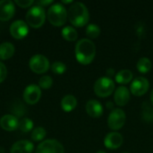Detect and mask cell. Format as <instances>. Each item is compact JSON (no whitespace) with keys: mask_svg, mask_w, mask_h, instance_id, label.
Masks as SVG:
<instances>
[{"mask_svg":"<svg viewBox=\"0 0 153 153\" xmlns=\"http://www.w3.org/2000/svg\"><path fill=\"white\" fill-rule=\"evenodd\" d=\"M61 34H62V37L67 40V41H74L77 39V37H78V33H77V30L72 27V26H66L65 27L62 31H61Z\"/></svg>","mask_w":153,"mask_h":153,"instance_id":"23","label":"cell"},{"mask_svg":"<svg viewBox=\"0 0 153 153\" xmlns=\"http://www.w3.org/2000/svg\"><path fill=\"white\" fill-rule=\"evenodd\" d=\"M150 88L149 81L144 77H137L133 80L130 86V92L137 97L143 96Z\"/></svg>","mask_w":153,"mask_h":153,"instance_id":"9","label":"cell"},{"mask_svg":"<svg viewBox=\"0 0 153 153\" xmlns=\"http://www.w3.org/2000/svg\"><path fill=\"white\" fill-rule=\"evenodd\" d=\"M133 77H134V74L130 70L123 69V70H120L119 72H117V74H116L115 81L117 83L124 85V84L129 83L133 80Z\"/></svg>","mask_w":153,"mask_h":153,"instance_id":"20","label":"cell"},{"mask_svg":"<svg viewBox=\"0 0 153 153\" xmlns=\"http://www.w3.org/2000/svg\"><path fill=\"white\" fill-rule=\"evenodd\" d=\"M52 85H53V80L49 75H44L39 81V86L40 89L48 90L51 88Z\"/></svg>","mask_w":153,"mask_h":153,"instance_id":"27","label":"cell"},{"mask_svg":"<svg viewBox=\"0 0 153 153\" xmlns=\"http://www.w3.org/2000/svg\"><path fill=\"white\" fill-rule=\"evenodd\" d=\"M14 54V46L11 42H3L0 44V60L10 59Z\"/></svg>","mask_w":153,"mask_h":153,"instance_id":"18","label":"cell"},{"mask_svg":"<svg viewBox=\"0 0 153 153\" xmlns=\"http://www.w3.org/2000/svg\"><path fill=\"white\" fill-rule=\"evenodd\" d=\"M53 3V1L52 0H48V1H39V2H37V4H38V5H39V6H46V5H48V4H52Z\"/></svg>","mask_w":153,"mask_h":153,"instance_id":"31","label":"cell"},{"mask_svg":"<svg viewBox=\"0 0 153 153\" xmlns=\"http://www.w3.org/2000/svg\"><path fill=\"white\" fill-rule=\"evenodd\" d=\"M51 70L53 73H55L56 74H63L66 71V65H65V64L57 61L51 65Z\"/></svg>","mask_w":153,"mask_h":153,"instance_id":"28","label":"cell"},{"mask_svg":"<svg viewBox=\"0 0 153 153\" xmlns=\"http://www.w3.org/2000/svg\"><path fill=\"white\" fill-rule=\"evenodd\" d=\"M15 13L13 2L10 0L0 1V21L7 22L11 20Z\"/></svg>","mask_w":153,"mask_h":153,"instance_id":"13","label":"cell"},{"mask_svg":"<svg viewBox=\"0 0 153 153\" xmlns=\"http://www.w3.org/2000/svg\"><path fill=\"white\" fill-rule=\"evenodd\" d=\"M47 132L43 127H36L31 132V139L34 142L42 141L46 137Z\"/></svg>","mask_w":153,"mask_h":153,"instance_id":"25","label":"cell"},{"mask_svg":"<svg viewBox=\"0 0 153 153\" xmlns=\"http://www.w3.org/2000/svg\"><path fill=\"white\" fill-rule=\"evenodd\" d=\"M35 153H65V149L58 141L48 139L38 145Z\"/></svg>","mask_w":153,"mask_h":153,"instance_id":"8","label":"cell"},{"mask_svg":"<svg viewBox=\"0 0 153 153\" xmlns=\"http://www.w3.org/2000/svg\"><path fill=\"white\" fill-rule=\"evenodd\" d=\"M18 128L23 133L30 132L33 129V122L30 118H22L19 122V127Z\"/></svg>","mask_w":153,"mask_h":153,"instance_id":"26","label":"cell"},{"mask_svg":"<svg viewBox=\"0 0 153 153\" xmlns=\"http://www.w3.org/2000/svg\"><path fill=\"white\" fill-rule=\"evenodd\" d=\"M41 98V90L36 84H30L23 91V100L30 105H34L39 102Z\"/></svg>","mask_w":153,"mask_h":153,"instance_id":"10","label":"cell"},{"mask_svg":"<svg viewBox=\"0 0 153 153\" xmlns=\"http://www.w3.org/2000/svg\"><path fill=\"white\" fill-rule=\"evenodd\" d=\"M142 116L147 123L153 122V106L149 102H143L142 106Z\"/></svg>","mask_w":153,"mask_h":153,"instance_id":"22","label":"cell"},{"mask_svg":"<svg viewBox=\"0 0 153 153\" xmlns=\"http://www.w3.org/2000/svg\"><path fill=\"white\" fill-rule=\"evenodd\" d=\"M29 65L30 70L38 74H45L49 69L50 64L48 59L43 55H34L30 57Z\"/></svg>","mask_w":153,"mask_h":153,"instance_id":"7","label":"cell"},{"mask_svg":"<svg viewBox=\"0 0 153 153\" xmlns=\"http://www.w3.org/2000/svg\"><path fill=\"white\" fill-rule=\"evenodd\" d=\"M107 74H108L107 77L111 78L113 75H116V74H115V70H114L113 68H108V69L107 70Z\"/></svg>","mask_w":153,"mask_h":153,"instance_id":"32","label":"cell"},{"mask_svg":"<svg viewBox=\"0 0 153 153\" xmlns=\"http://www.w3.org/2000/svg\"><path fill=\"white\" fill-rule=\"evenodd\" d=\"M126 116L123 109L114 108L108 117V126L113 131L120 130L126 124Z\"/></svg>","mask_w":153,"mask_h":153,"instance_id":"6","label":"cell"},{"mask_svg":"<svg viewBox=\"0 0 153 153\" xmlns=\"http://www.w3.org/2000/svg\"><path fill=\"white\" fill-rule=\"evenodd\" d=\"M96 153H107V152H103V151H98Z\"/></svg>","mask_w":153,"mask_h":153,"instance_id":"36","label":"cell"},{"mask_svg":"<svg viewBox=\"0 0 153 153\" xmlns=\"http://www.w3.org/2000/svg\"><path fill=\"white\" fill-rule=\"evenodd\" d=\"M25 19L26 23L30 27L34 29L40 28L44 24L46 20V13L44 8L38 4L30 7L26 13Z\"/></svg>","mask_w":153,"mask_h":153,"instance_id":"4","label":"cell"},{"mask_svg":"<svg viewBox=\"0 0 153 153\" xmlns=\"http://www.w3.org/2000/svg\"><path fill=\"white\" fill-rule=\"evenodd\" d=\"M34 145L31 142L27 140H21L16 142L11 147V153H32Z\"/></svg>","mask_w":153,"mask_h":153,"instance_id":"17","label":"cell"},{"mask_svg":"<svg viewBox=\"0 0 153 153\" xmlns=\"http://www.w3.org/2000/svg\"><path fill=\"white\" fill-rule=\"evenodd\" d=\"M14 3L22 8H28V7H30L34 4V1H32V0H15Z\"/></svg>","mask_w":153,"mask_h":153,"instance_id":"29","label":"cell"},{"mask_svg":"<svg viewBox=\"0 0 153 153\" xmlns=\"http://www.w3.org/2000/svg\"><path fill=\"white\" fill-rule=\"evenodd\" d=\"M124 153H127V152H124Z\"/></svg>","mask_w":153,"mask_h":153,"instance_id":"37","label":"cell"},{"mask_svg":"<svg viewBox=\"0 0 153 153\" xmlns=\"http://www.w3.org/2000/svg\"><path fill=\"white\" fill-rule=\"evenodd\" d=\"M100 28L94 23H91L86 28V35L90 39H97L100 35Z\"/></svg>","mask_w":153,"mask_h":153,"instance_id":"24","label":"cell"},{"mask_svg":"<svg viewBox=\"0 0 153 153\" xmlns=\"http://www.w3.org/2000/svg\"><path fill=\"white\" fill-rule=\"evenodd\" d=\"M76 60L83 65H90L96 56V46L89 39H82L75 45Z\"/></svg>","mask_w":153,"mask_h":153,"instance_id":"1","label":"cell"},{"mask_svg":"<svg viewBox=\"0 0 153 153\" xmlns=\"http://www.w3.org/2000/svg\"><path fill=\"white\" fill-rule=\"evenodd\" d=\"M10 33L13 38L16 39H22L25 38L29 33V27L26 22L22 20L14 21L10 26Z\"/></svg>","mask_w":153,"mask_h":153,"instance_id":"11","label":"cell"},{"mask_svg":"<svg viewBox=\"0 0 153 153\" xmlns=\"http://www.w3.org/2000/svg\"><path fill=\"white\" fill-rule=\"evenodd\" d=\"M152 61L148 57H141L136 65V68L141 74L149 73L152 70Z\"/></svg>","mask_w":153,"mask_h":153,"instance_id":"21","label":"cell"},{"mask_svg":"<svg viewBox=\"0 0 153 153\" xmlns=\"http://www.w3.org/2000/svg\"><path fill=\"white\" fill-rule=\"evenodd\" d=\"M130 94H131L130 91L126 86H119L115 91V95H114L115 103L119 107L126 106L130 100V96H131Z\"/></svg>","mask_w":153,"mask_h":153,"instance_id":"14","label":"cell"},{"mask_svg":"<svg viewBox=\"0 0 153 153\" xmlns=\"http://www.w3.org/2000/svg\"><path fill=\"white\" fill-rule=\"evenodd\" d=\"M47 17L52 25L60 27L63 26L67 20V11L62 4H54L49 7Z\"/></svg>","mask_w":153,"mask_h":153,"instance_id":"3","label":"cell"},{"mask_svg":"<svg viewBox=\"0 0 153 153\" xmlns=\"http://www.w3.org/2000/svg\"><path fill=\"white\" fill-rule=\"evenodd\" d=\"M7 76V69L4 63L0 62V83L3 82Z\"/></svg>","mask_w":153,"mask_h":153,"instance_id":"30","label":"cell"},{"mask_svg":"<svg viewBox=\"0 0 153 153\" xmlns=\"http://www.w3.org/2000/svg\"><path fill=\"white\" fill-rule=\"evenodd\" d=\"M62 3L63 4H73L74 2L72 0H70V1H62Z\"/></svg>","mask_w":153,"mask_h":153,"instance_id":"34","label":"cell"},{"mask_svg":"<svg viewBox=\"0 0 153 153\" xmlns=\"http://www.w3.org/2000/svg\"><path fill=\"white\" fill-rule=\"evenodd\" d=\"M124 138L121 134L117 132L108 133L104 138V145L108 150H117L123 144Z\"/></svg>","mask_w":153,"mask_h":153,"instance_id":"12","label":"cell"},{"mask_svg":"<svg viewBox=\"0 0 153 153\" xmlns=\"http://www.w3.org/2000/svg\"><path fill=\"white\" fill-rule=\"evenodd\" d=\"M67 18L74 27H83L90 20V13L84 4L74 2L68 9Z\"/></svg>","mask_w":153,"mask_h":153,"instance_id":"2","label":"cell"},{"mask_svg":"<svg viewBox=\"0 0 153 153\" xmlns=\"http://www.w3.org/2000/svg\"><path fill=\"white\" fill-rule=\"evenodd\" d=\"M85 109L87 114L93 118H98L100 117L104 112L103 110V106L101 103L96 100H90L85 106Z\"/></svg>","mask_w":153,"mask_h":153,"instance_id":"15","label":"cell"},{"mask_svg":"<svg viewBox=\"0 0 153 153\" xmlns=\"http://www.w3.org/2000/svg\"><path fill=\"white\" fill-rule=\"evenodd\" d=\"M106 108H107L108 109H111V110H113V109H114V108H115V105H114V103H113V102H111V101H108V102L106 103Z\"/></svg>","mask_w":153,"mask_h":153,"instance_id":"33","label":"cell"},{"mask_svg":"<svg viewBox=\"0 0 153 153\" xmlns=\"http://www.w3.org/2000/svg\"><path fill=\"white\" fill-rule=\"evenodd\" d=\"M0 126L4 131L12 132L19 127V121L13 115H4L0 119Z\"/></svg>","mask_w":153,"mask_h":153,"instance_id":"16","label":"cell"},{"mask_svg":"<svg viewBox=\"0 0 153 153\" xmlns=\"http://www.w3.org/2000/svg\"><path fill=\"white\" fill-rule=\"evenodd\" d=\"M77 106V100L73 95H66L61 100V108L65 112H71L75 109Z\"/></svg>","mask_w":153,"mask_h":153,"instance_id":"19","label":"cell"},{"mask_svg":"<svg viewBox=\"0 0 153 153\" xmlns=\"http://www.w3.org/2000/svg\"><path fill=\"white\" fill-rule=\"evenodd\" d=\"M94 93L100 98H107L110 96L115 91V82L111 78L100 77L93 86Z\"/></svg>","mask_w":153,"mask_h":153,"instance_id":"5","label":"cell"},{"mask_svg":"<svg viewBox=\"0 0 153 153\" xmlns=\"http://www.w3.org/2000/svg\"><path fill=\"white\" fill-rule=\"evenodd\" d=\"M151 102H152V105L153 106V90L152 91V93H151Z\"/></svg>","mask_w":153,"mask_h":153,"instance_id":"35","label":"cell"}]
</instances>
